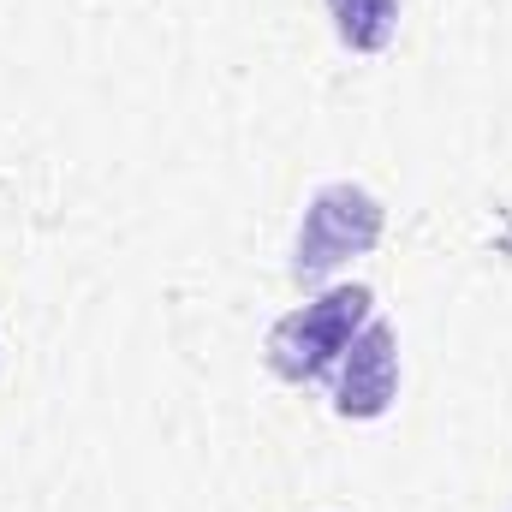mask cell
Segmentation results:
<instances>
[{"label":"cell","mask_w":512,"mask_h":512,"mask_svg":"<svg viewBox=\"0 0 512 512\" xmlns=\"http://www.w3.org/2000/svg\"><path fill=\"white\" fill-rule=\"evenodd\" d=\"M382 221V203L364 185H322L298 221V239H292V280H322L340 262L376 251Z\"/></svg>","instance_id":"obj_2"},{"label":"cell","mask_w":512,"mask_h":512,"mask_svg":"<svg viewBox=\"0 0 512 512\" xmlns=\"http://www.w3.org/2000/svg\"><path fill=\"white\" fill-rule=\"evenodd\" d=\"M393 393H399V340L387 322H364L334 370V411L370 423L393 405Z\"/></svg>","instance_id":"obj_3"},{"label":"cell","mask_w":512,"mask_h":512,"mask_svg":"<svg viewBox=\"0 0 512 512\" xmlns=\"http://www.w3.org/2000/svg\"><path fill=\"white\" fill-rule=\"evenodd\" d=\"M334 12V30L346 48L358 54H376L393 42V24H399V0H328Z\"/></svg>","instance_id":"obj_4"},{"label":"cell","mask_w":512,"mask_h":512,"mask_svg":"<svg viewBox=\"0 0 512 512\" xmlns=\"http://www.w3.org/2000/svg\"><path fill=\"white\" fill-rule=\"evenodd\" d=\"M370 304H376L370 286H334L316 304L280 316L268 328V370L286 382H334L352 334L370 322Z\"/></svg>","instance_id":"obj_1"}]
</instances>
